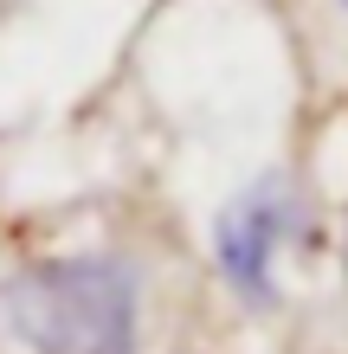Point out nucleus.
I'll use <instances>...</instances> for the list:
<instances>
[{
    "instance_id": "f257e3e1",
    "label": "nucleus",
    "mask_w": 348,
    "mask_h": 354,
    "mask_svg": "<svg viewBox=\"0 0 348 354\" xmlns=\"http://www.w3.org/2000/svg\"><path fill=\"white\" fill-rule=\"evenodd\" d=\"M0 309L33 354H136V277L110 258L26 264Z\"/></svg>"
},
{
    "instance_id": "f03ea898",
    "label": "nucleus",
    "mask_w": 348,
    "mask_h": 354,
    "mask_svg": "<svg viewBox=\"0 0 348 354\" xmlns=\"http://www.w3.org/2000/svg\"><path fill=\"white\" fill-rule=\"evenodd\" d=\"M291 239V200H284L277 180L252 187L226 219H219V264L239 297L252 303H271L277 297V252Z\"/></svg>"
},
{
    "instance_id": "7ed1b4c3",
    "label": "nucleus",
    "mask_w": 348,
    "mask_h": 354,
    "mask_svg": "<svg viewBox=\"0 0 348 354\" xmlns=\"http://www.w3.org/2000/svg\"><path fill=\"white\" fill-rule=\"evenodd\" d=\"M342 7H348V0H342Z\"/></svg>"
}]
</instances>
